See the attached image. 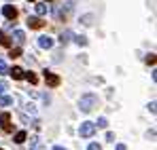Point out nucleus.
I'll return each instance as SVG.
<instances>
[{
    "mask_svg": "<svg viewBox=\"0 0 157 150\" xmlns=\"http://www.w3.org/2000/svg\"><path fill=\"white\" fill-rule=\"evenodd\" d=\"M38 47H43V49H51V47H53V38H51V36H40V38H38Z\"/></svg>",
    "mask_w": 157,
    "mask_h": 150,
    "instance_id": "0eeeda50",
    "label": "nucleus"
},
{
    "mask_svg": "<svg viewBox=\"0 0 157 150\" xmlns=\"http://www.w3.org/2000/svg\"><path fill=\"white\" fill-rule=\"evenodd\" d=\"M47 11H49V4H36V13L38 15H47Z\"/></svg>",
    "mask_w": 157,
    "mask_h": 150,
    "instance_id": "f8f14e48",
    "label": "nucleus"
},
{
    "mask_svg": "<svg viewBox=\"0 0 157 150\" xmlns=\"http://www.w3.org/2000/svg\"><path fill=\"white\" fill-rule=\"evenodd\" d=\"M70 38H72V32H64V34H62V38H59V40H62V42H64V45H66V42H68V40H70Z\"/></svg>",
    "mask_w": 157,
    "mask_h": 150,
    "instance_id": "2eb2a0df",
    "label": "nucleus"
},
{
    "mask_svg": "<svg viewBox=\"0 0 157 150\" xmlns=\"http://www.w3.org/2000/svg\"><path fill=\"white\" fill-rule=\"evenodd\" d=\"M117 150H128V148H125V144H117Z\"/></svg>",
    "mask_w": 157,
    "mask_h": 150,
    "instance_id": "393cba45",
    "label": "nucleus"
},
{
    "mask_svg": "<svg viewBox=\"0 0 157 150\" xmlns=\"http://www.w3.org/2000/svg\"><path fill=\"white\" fill-rule=\"evenodd\" d=\"M87 150H102V148H100L98 144H89V148H87Z\"/></svg>",
    "mask_w": 157,
    "mask_h": 150,
    "instance_id": "5701e85b",
    "label": "nucleus"
},
{
    "mask_svg": "<svg viewBox=\"0 0 157 150\" xmlns=\"http://www.w3.org/2000/svg\"><path fill=\"white\" fill-rule=\"evenodd\" d=\"M4 89H6V85H4V82H0V95L4 93Z\"/></svg>",
    "mask_w": 157,
    "mask_h": 150,
    "instance_id": "b1692460",
    "label": "nucleus"
},
{
    "mask_svg": "<svg viewBox=\"0 0 157 150\" xmlns=\"http://www.w3.org/2000/svg\"><path fill=\"white\" fill-rule=\"evenodd\" d=\"M0 74H9V66H6L2 59H0Z\"/></svg>",
    "mask_w": 157,
    "mask_h": 150,
    "instance_id": "a211bd4d",
    "label": "nucleus"
},
{
    "mask_svg": "<svg viewBox=\"0 0 157 150\" xmlns=\"http://www.w3.org/2000/svg\"><path fill=\"white\" fill-rule=\"evenodd\" d=\"M106 140H108V142H115V133L108 131V133H106Z\"/></svg>",
    "mask_w": 157,
    "mask_h": 150,
    "instance_id": "4be33fe9",
    "label": "nucleus"
},
{
    "mask_svg": "<svg viewBox=\"0 0 157 150\" xmlns=\"http://www.w3.org/2000/svg\"><path fill=\"white\" fill-rule=\"evenodd\" d=\"M0 45H2V47H11V38H9L2 30H0Z\"/></svg>",
    "mask_w": 157,
    "mask_h": 150,
    "instance_id": "9d476101",
    "label": "nucleus"
},
{
    "mask_svg": "<svg viewBox=\"0 0 157 150\" xmlns=\"http://www.w3.org/2000/svg\"><path fill=\"white\" fill-rule=\"evenodd\" d=\"M24 78H28V80H30V82H32V85H36V80H38V78H36V74H34V72H24Z\"/></svg>",
    "mask_w": 157,
    "mask_h": 150,
    "instance_id": "4468645a",
    "label": "nucleus"
},
{
    "mask_svg": "<svg viewBox=\"0 0 157 150\" xmlns=\"http://www.w3.org/2000/svg\"><path fill=\"white\" fill-rule=\"evenodd\" d=\"M2 13H4V17H6V19H17V9H15L13 4H4Z\"/></svg>",
    "mask_w": 157,
    "mask_h": 150,
    "instance_id": "20e7f679",
    "label": "nucleus"
},
{
    "mask_svg": "<svg viewBox=\"0 0 157 150\" xmlns=\"http://www.w3.org/2000/svg\"><path fill=\"white\" fill-rule=\"evenodd\" d=\"M28 27H32V30H40L43 25H45V21H40L38 17H28Z\"/></svg>",
    "mask_w": 157,
    "mask_h": 150,
    "instance_id": "423d86ee",
    "label": "nucleus"
},
{
    "mask_svg": "<svg viewBox=\"0 0 157 150\" xmlns=\"http://www.w3.org/2000/svg\"><path fill=\"white\" fill-rule=\"evenodd\" d=\"M96 133V123H81V127H78V135L81 137H91Z\"/></svg>",
    "mask_w": 157,
    "mask_h": 150,
    "instance_id": "f03ea898",
    "label": "nucleus"
},
{
    "mask_svg": "<svg viewBox=\"0 0 157 150\" xmlns=\"http://www.w3.org/2000/svg\"><path fill=\"white\" fill-rule=\"evenodd\" d=\"M13 104V97H9V95H0V106H11Z\"/></svg>",
    "mask_w": 157,
    "mask_h": 150,
    "instance_id": "ddd939ff",
    "label": "nucleus"
},
{
    "mask_svg": "<svg viewBox=\"0 0 157 150\" xmlns=\"http://www.w3.org/2000/svg\"><path fill=\"white\" fill-rule=\"evenodd\" d=\"M75 40H77V45H78V47H85V45H87V38H85V36H77Z\"/></svg>",
    "mask_w": 157,
    "mask_h": 150,
    "instance_id": "f3484780",
    "label": "nucleus"
},
{
    "mask_svg": "<svg viewBox=\"0 0 157 150\" xmlns=\"http://www.w3.org/2000/svg\"><path fill=\"white\" fill-rule=\"evenodd\" d=\"M147 64H151V66H153V64H155V55H153V53H151V55H149V57H147Z\"/></svg>",
    "mask_w": 157,
    "mask_h": 150,
    "instance_id": "412c9836",
    "label": "nucleus"
},
{
    "mask_svg": "<svg viewBox=\"0 0 157 150\" xmlns=\"http://www.w3.org/2000/svg\"><path fill=\"white\" fill-rule=\"evenodd\" d=\"M9 55H11V57H19V55H21V49H19V47H15V49H11Z\"/></svg>",
    "mask_w": 157,
    "mask_h": 150,
    "instance_id": "6ab92c4d",
    "label": "nucleus"
},
{
    "mask_svg": "<svg viewBox=\"0 0 157 150\" xmlns=\"http://www.w3.org/2000/svg\"><path fill=\"white\" fill-rule=\"evenodd\" d=\"M26 131H17V133H15V144H24V142H26Z\"/></svg>",
    "mask_w": 157,
    "mask_h": 150,
    "instance_id": "9b49d317",
    "label": "nucleus"
},
{
    "mask_svg": "<svg viewBox=\"0 0 157 150\" xmlns=\"http://www.w3.org/2000/svg\"><path fill=\"white\" fill-rule=\"evenodd\" d=\"M91 19H94L91 15H85V17H83V24H85V25H91Z\"/></svg>",
    "mask_w": 157,
    "mask_h": 150,
    "instance_id": "aec40b11",
    "label": "nucleus"
},
{
    "mask_svg": "<svg viewBox=\"0 0 157 150\" xmlns=\"http://www.w3.org/2000/svg\"><path fill=\"white\" fill-rule=\"evenodd\" d=\"M0 150H2V148H0Z\"/></svg>",
    "mask_w": 157,
    "mask_h": 150,
    "instance_id": "cd10ccee",
    "label": "nucleus"
},
{
    "mask_svg": "<svg viewBox=\"0 0 157 150\" xmlns=\"http://www.w3.org/2000/svg\"><path fill=\"white\" fill-rule=\"evenodd\" d=\"M45 82H47L51 89H55V87H59L62 78H59L57 74H53V72H47V70H45Z\"/></svg>",
    "mask_w": 157,
    "mask_h": 150,
    "instance_id": "7ed1b4c3",
    "label": "nucleus"
},
{
    "mask_svg": "<svg viewBox=\"0 0 157 150\" xmlns=\"http://www.w3.org/2000/svg\"><path fill=\"white\" fill-rule=\"evenodd\" d=\"M13 38H15L19 45H24V42H26V34H24L21 30H15V32H13Z\"/></svg>",
    "mask_w": 157,
    "mask_h": 150,
    "instance_id": "1a4fd4ad",
    "label": "nucleus"
},
{
    "mask_svg": "<svg viewBox=\"0 0 157 150\" xmlns=\"http://www.w3.org/2000/svg\"><path fill=\"white\" fill-rule=\"evenodd\" d=\"M30 2H34V0H30Z\"/></svg>",
    "mask_w": 157,
    "mask_h": 150,
    "instance_id": "bb28decb",
    "label": "nucleus"
},
{
    "mask_svg": "<svg viewBox=\"0 0 157 150\" xmlns=\"http://www.w3.org/2000/svg\"><path fill=\"white\" fill-rule=\"evenodd\" d=\"M9 74L13 76L15 80H21V78H24V70H21V68H13V70H9Z\"/></svg>",
    "mask_w": 157,
    "mask_h": 150,
    "instance_id": "6e6552de",
    "label": "nucleus"
},
{
    "mask_svg": "<svg viewBox=\"0 0 157 150\" xmlns=\"http://www.w3.org/2000/svg\"><path fill=\"white\" fill-rule=\"evenodd\" d=\"M0 127H2L4 131H11V114H9V112H2V114H0Z\"/></svg>",
    "mask_w": 157,
    "mask_h": 150,
    "instance_id": "39448f33",
    "label": "nucleus"
},
{
    "mask_svg": "<svg viewBox=\"0 0 157 150\" xmlns=\"http://www.w3.org/2000/svg\"><path fill=\"white\" fill-rule=\"evenodd\" d=\"M94 106H98V95H94V93L83 95V97H81V101H78L81 112H91V110H94Z\"/></svg>",
    "mask_w": 157,
    "mask_h": 150,
    "instance_id": "f257e3e1",
    "label": "nucleus"
},
{
    "mask_svg": "<svg viewBox=\"0 0 157 150\" xmlns=\"http://www.w3.org/2000/svg\"><path fill=\"white\" fill-rule=\"evenodd\" d=\"M53 150H66V148H62V146H55V148H53Z\"/></svg>",
    "mask_w": 157,
    "mask_h": 150,
    "instance_id": "a878e982",
    "label": "nucleus"
},
{
    "mask_svg": "<svg viewBox=\"0 0 157 150\" xmlns=\"http://www.w3.org/2000/svg\"><path fill=\"white\" fill-rule=\"evenodd\" d=\"M96 123H98V125H96V127H102V129H106V127H108V121H106L104 116H102V119H98Z\"/></svg>",
    "mask_w": 157,
    "mask_h": 150,
    "instance_id": "dca6fc26",
    "label": "nucleus"
}]
</instances>
